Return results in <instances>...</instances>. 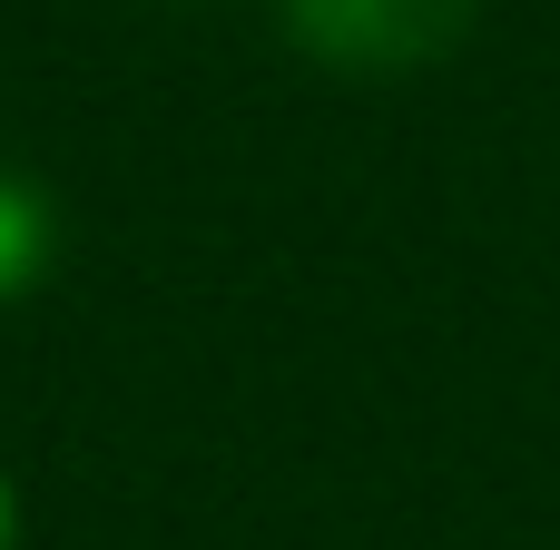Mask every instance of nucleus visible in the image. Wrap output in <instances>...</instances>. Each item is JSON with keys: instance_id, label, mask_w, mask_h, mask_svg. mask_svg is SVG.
Segmentation results:
<instances>
[{"instance_id": "f257e3e1", "label": "nucleus", "mask_w": 560, "mask_h": 550, "mask_svg": "<svg viewBox=\"0 0 560 550\" xmlns=\"http://www.w3.org/2000/svg\"><path fill=\"white\" fill-rule=\"evenodd\" d=\"M266 10L305 69L354 79V89H394V79L443 69L482 30L492 0H266Z\"/></svg>"}, {"instance_id": "f03ea898", "label": "nucleus", "mask_w": 560, "mask_h": 550, "mask_svg": "<svg viewBox=\"0 0 560 550\" xmlns=\"http://www.w3.org/2000/svg\"><path fill=\"white\" fill-rule=\"evenodd\" d=\"M49 266H59V207L39 177L0 167V305H20Z\"/></svg>"}, {"instance_id": "7ed1b4c3", "label": "nucleus", "mask_w": 560, "mask_h": 550, "mask_svg": "<svg viewBox=\"0 0 560 550\" xmlns=\"http://www.w3.org/2000/svg\"><path fill=\"white\" fill-rule=\"evenodd\" d=\"M0 550H20V482L0 472Z\"/></svg>"}]
</instances>
